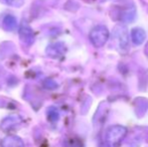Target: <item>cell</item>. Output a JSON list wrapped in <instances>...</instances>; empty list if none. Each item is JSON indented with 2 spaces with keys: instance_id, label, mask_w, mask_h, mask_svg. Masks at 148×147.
<instances>
[{
  "instance_id": "6da1fadb",
  "label": "cell",
  "mask_w": 148,
  "mask_h": 147,
  "mask_svg": "<svg viewBox=\"0 0 148 147\" xmlns=\"http://www.w3.org/2000/svg\"><path fill=\"white\" fill-rule=\"evenodd\" d=\"M127 129L124 126H111L106 132V144L108 147H117L126 136Z\"/></svg>"
},
{
  "instance_id": "7a4b0ae2",
  "label": "cell",
  "mask_w": 148,
  "mask_h": 147,
  "mask_svg": "<svg viewBox=\"0 0 148 147\" xmlns=\"http://www.w3.org/2000/svg\"><path fill=\"white\" fill-rule=\"evenodd\" d=\"M90 41L95 47H102L109 38V30L104 25H97L90 31Z\"/></svg>"
},
{
  "instance_id": "3957f363",
  "label": "cell",
  "mask_w": 148,
  "mask_h": 147,
  "mask_svg": "<svg viewBox=\"0 0 148 147\" xmlns=\"http://www.w3.org/2000/svg\"><path fill=\"white\" fill-rule=\"evenodd\" d=\"M19 37L21 39V41L26 45H31L34 42V32H33L32 28L30 27V25L25 21H23L20 23L19 25Z\"/></svg>"
},
{
  "instance_id": "277c9868",
  "label": "cell",
  "mask_w": 148,
  "mask_h": 147,
  "mask_svg": "<svg viewBox=\"0 0 148 147\" xmlns=\"http://www.w3.org/2000/svg\"><path fill=\"white\" fill-rule=\"evenodd\" d=\"M66 51V47L62 42H53L47 47L45 53H47V55L49 57L60 59V57H64Z\"/></svg>"
},
{
  "instance_id": "5b68a950",
  "label": "cell",
  "mask_w": 148,
  "mask_h": 147,
  "mask_svg": "<svg viewBox=\"0 0 148 147\" xmlns=\"http://www.w3.org/2000/svg\"><path fill=\"white\" fill-rule=\"evenodd\" d=\"M114 34H115L116 38H117L119 45L121 49H127L129 47V38H128V32H127V28L124 25H118L115 27L114 30Z\"/></svg>"
},
{
  "instance_id": "8992f818",
  "label": "cell",
  "mask_w": 148,
  "mask_h": 147,
  "mask_svg": "<svg viewBox=\"0 0 148 147\" xmlns=\"http://www.w3.org/2000/svg\"><path fill=\"white\" fill-rule=\"evenodd\" d=\"M131 38L134 44L136 45H141L146 39V32L144 29L140 27L133 28L132 31H131Z\"/></svg>"
},
{
  "instance_id": "52a82bcc",
  "label": "cell",
  "mask_w": 148,
  "mask_h": 147,
  "mask_svg": "<svg viewBox=\"0 0 148 147\" xmlns=\"http://www.w3.org/2000/svg\"><path fill=\"white\" fill-rule=\"evenodd\" d=\"M2 26L6 31H14L17 28V18L14 15L7 14L2 20Z\"/></svg>"
},
{
  "instance_id": "ba28073f",
  "label": "cell",
  "mask_w": 148,
  "mask_h": 147,
  "mask_svg": "<svg viewBox=\"0 0 148 147\" xmlns=\"http://www.w3.org/2000/svg\"><path fill=\"white\" fill-rule=\"evenodd\" d=\"M2 147H24V142L17 136H7L1 142Z\"/></svg>"
},
{
  "instance_id": "9c48e42d",
  "label": "cell",
  "mask_w": 148,
  "mask_h": 147,
  "mask_svg": "<svg viewBox=\"0 0 148 147\" xmlns=\"http://www.w3.org/2000/svg\"><path fill=\"white\" fill-rule=\"evenodd\" d=\"M20 122H21V119L18 116H9V117L5 118L2 121L0 127H1V129L7 131V130H11L13 128H15Z\"/></svg>"
},
{
  "instance_id": "30bf717a",
  "label": "cell",
  "mask_w": 148,
  "mask_h": 147,
  "mask_svg": "<svg viewBox=\"0 0 148 147\" xmlns=\"http://www.w3.org/2000/svg\"><path fill=\"white\" fill-rule=\"evenodd\" d=\"M47 118H49V121L56 122L59 120L60 118V113L56 107H51V108L47 109Z\"/></svg>"
},
{
  "instance_id": "8fae6325",
  "label": "cell",
  "mask_w": 148,
  "mask_h": 147,
  "mask_svg": "<svg viewBox=\"0 0 148 147\" xmlns=\"http://www.w3.org/2000/svg\"><path fill=\"white\" fill-rule=\"evenodd\" d=\"M43 87L47 90H56V89L59 87L58 83L56 81L51 80V79H47V80L43 82Z\"/></svg>"
},
{
  "instance_id": "7c38bea8",
  "label": "cell",
  "mask_w": 148,
  "mask_h": 147,
  "mask_svg": "<svg viewBox=\"0 0 148 147\" xmlns=\"http://www.w3.org/2000/svg\"><path fill=\"white\" fill-rule=\"evenodd\" d=\"M64 147H83V143L80 139H70L66 141V143L64 144Z\"/></svg>"
},
{
  "instance_id": "4fadbf2b",
  "label": "cell",
  "mask_w": 148,
  "mask_h": 147,
  "mask_svg": "<svg viewBox=\"0 0 148 147\" xmlns=\"http://www.w3.org/2000/svg\"><path fill=\"white\" fill-rule=\"evenodd\" d=\"M5 3L9 6H12V7H21L24 4V0H4Z\"/></svg>"
}]
</instances>
